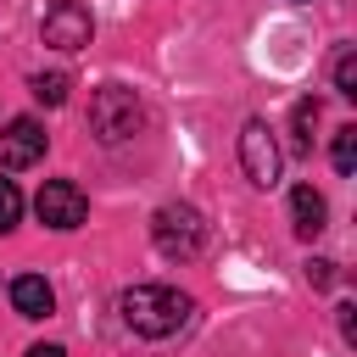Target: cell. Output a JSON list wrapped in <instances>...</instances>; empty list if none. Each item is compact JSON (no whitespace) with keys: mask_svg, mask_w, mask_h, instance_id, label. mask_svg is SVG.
Segmentation results:
<instances>
[{"mask_svg":"<svg viewBox=\"0 0 357 357\" xmlns=\"http://www.w3.org/2000/svg\"><path fill=\"white\" fill-rule=\"evenodd\" d=\"M11 307H17L22 318H50L56 290H50L39 273H17V279H11Z\"/></svg>","mask_w":357,"mask_h":357,"instance_id":"cell-9","label":"cell"},{"mask_svg":"<svg viewBox=\"0 0 357 357\" xmlns=\"http://www.w3.org/2000/svg\"><path fill=\"white\" fill-rule=\"evenodd\" d=\"M89 128H95L100 145H123V139H134L145 128V100L134 89H123V84H106L89 100Z\"/></svg>","mask_w":357,"mask_h":357,"instance_id":"cell-2","label":"cell"},{"mask_svg":"<svg viewBox=\"0 0 357 357\" xmlns=\"http://www.w3.org/2000/svg\"><path fill=\"white\" fill-rule=\"evenodd\" d=\"M117 312H123V324H128L134 335L167 340V335H178V329L195 318V301H190L184 290H173V284H128V290L117 296Z\"/></svg>","mask_w":357,"mask_h":357,"instance_id":"cell-1","label":"cell"},{"mask_svg":"<svg viewBox=\"0 0 357 357\" xmlns=\"http://www.w3.org/2000/svg\"><path fill=\"white\" fill-rule=\"evenodd\" d=\"M290 139H296V151H312V128H318V100L307 95V100H296V112H290Z\"/></svg>","mask_w":357,"mask_h":357,"instance_id":"cell-10","label":"cell"},{"mask_svg":"<svg viewBox=\"0 0 357 357\" xmlns=\"http://www.w3.org/2000/svg\"><path fill=\"white\" fill-rule=\"evenodd\" d=\"M33 95H39L45 106H61V100H67V73H39V78H33Z\"/></svg>","mask_w":357,"mask_h":357,"instance_id":"cell-14","label":"cell"},{"mask_svg":"<svg viewBox=\"0 0 357 357\" xmlns=\"http://www.w3.org/2000/svg\"><path fill=\"white\" fill-rule=\"evenodd\" d=\"M307 284H312V290H329V284H335V262H329V257H312V262H307Z\"/></svg>","mask_w":357,"mask_h":357,"instance_id":"cell-15","label":"cell"},{"mask_svg":"<svg viewBox=\"0 0 357 357\" xmlns=\"http://www.w3.org/2000/svg\"><path fill=\"white\" fill-rule=\"evenodd\" d=\"M17 218H22V190H17L11 178H0V234H11Z\"/></svg>","mask_w":357,"mask_h":357,"instance_id":"cell-13","label":"cell"},{"mask_svg":"<svg viewBox=\"0 0 357 357\" xmlns=\"http://www.w3.org/2000/svg\"><path fill=\"white\" fill-rule=\"evenodd\" d=\"M329 156H335V173H351V167H357V123L335 128V145H329Z\"/></svg>","mask_w":357,"mask_h":357,"instance_id":"cell-11","label":"cell"},{"mask_svg":"<svg viewBox=\"0 0 357 357\" xmlns=\"http://www.w3.org/2000/svg\"><path fill=\"white\" fill-rule=\"evenodd\" d=\"M89 33H95V22H89V11H84L78 0H50V6H45L39 39H45L50 50H84Z\"/></svg>","mask_w":357,"mask_h":357,"instance_id":"cell-5","label":"cell"},{"mask_svg":"<svg viewBox=\"0 0 357 357\" xmlns=\"http://www.w3.org/2000/svg\"><path fill=\"white\" fill-rule=\"evenodd\" d=\"M33 212H39L45 229H78V223L89 218V201H84V190H78L73 178H50V184L33 195Z\"/></svg>","mask_w":357,"mask_h":357,"instance_id":"cell-6","label":"cell"},{"mask_svg":"<svg viewBox=\"0 0 357 357\" xmlns=\"http://www.w3.org/2000/svg\"><path fill=\"white\" fill-rule=\"evenodd\" d=\"M28 357H67L61 346H28Z\"/></svg>","mask_w":357,"mask_h":357,"instance_id":"cell-17","label":"cell"},{"mask_svg":"<svg viewBox=\"0 0 357 357\" xmlns=\"http://www.w3.org/2000/svg\"><path fill=\"white\" fill-rule=\"evenodd\" d=\"M290 223H296V234H301V240L324 234V223H329V206H324V195H318L312 184H296V190H290Z\"/></svg>","mask_w":357,"mask_h":357,"instance_id":"cell-8","label":"cell"},{"mask_svg":"<svg viewBox=\"0 0 357 357\" xmlns=\"http://www.w3.org/2000/svg\"><path fill=\"white\" fill-rule=\"evenodd\" d=\"M39 156H45V128H39L33 117H11L6 134H0V167H6V173H22V167H33Z\"/></svg>","mask_w":357,"mask_h":357,"instance_id":"cell-7","label":"cell"},{"mask_svg":"<svg viewBox=\"0 0 357 357\" xmlns=\"http://www.w3.org/2000/svg\"><path fill=\"white\" fill-rule=\"evenodd\" d=\"M335 324H340L346 346H357V307H351V301H340V307H335Z\"/></svg>","mask_w":357,"mask_h":357,"instance_id":"cell-16","label":"cell"},{"mask_svg":"<svg viewBox=\"0 0 357 357\" xmlns=\"http://www.w3.org/2000/svg\"><path fill=\"white\" fill-rule=\"evenodd\" d=\"M240 167H245V178L257 190H273L279 184V145H273V134H268L262 117H251L240 128Z\"/></svg>","mask_w":357,"mask_h":357,"instance_id":"cell-4","label":"cell"},{"mask_svg":"<svg viewBox=\"0 0 357 357\" xmlns=\"http://www.w3.org/2000/svg\"><path fill=\"white\" fill-rule=\"evenodd\" d=\"M151 240H156L162 257L190 262V257H201V245H206V223H201L195 206L167 201V206H156V218H151Z\"/></svg>","mask_w":357,"mask_h":357,"instance_id":"cell-3","label":"cell"},{"mask_svg":"<svg viewBox=\"0 0 357 357\" xmlns=\"http://www.w3.org/2000/svg\"><path fill=\"white\" fill-rule=\"evenodd\" d=\"M335 95L357 100V50H340L335 56Z\"/></svg>","mask_w":357,"mask_h":357,"instance_id":"cell-12","label":"cell"}]
</instances>
